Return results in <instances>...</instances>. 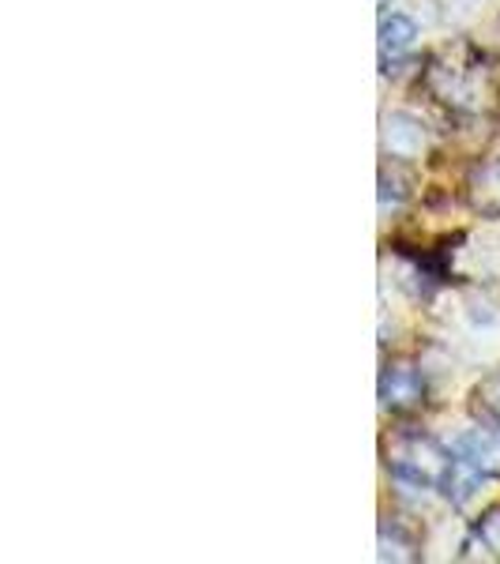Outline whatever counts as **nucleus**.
I'll use <instances>...</instances> for the list:
<instances>
[{
    "mask_svg": "<svg viewBox=\"0 0 500 564\" xmlns=\"http://www.w3.org/2000/svg\"><path fill=\"white\" fill-rule=\"evenodd\" d=\"M388 467H392V475L399 481L433 489V486H441L444 475H448L452 452L441 448L433 436L411 433V436H399V441L392 444V459H388Z\"/></svg>",
    "mask_w": 500,
    "mask_h": 564,
    "instance_id": "1",
    "label": "nucleus"
},
{
    "mask_svg": "<svg viewBox=\"0 0 500 564\" xmlns=\"http://www.w3.org/2000/svg\"><path fill=\"white\" fill-rule=\"evenodd\" d=\"M425 403V380L414 366H388L380 377V406L384 411H414Z\"/></svg>",
    "mask_w": 500,
    "mask_h": 564,
    "instance_id": "2",
    "label": "nucleus"
},
{
    "mask_svg": "<svg viewBox=\"0 0 500 564\" xmlns=\"http://www.w3.org/2000/svg\"><path fill=\"white\" fill-rule=\"evenodd\" d=\"M425 148V129L422 121L411 113H392L384 117V151L392 159H417Z\"/></svg>",
    "mask_w": 500,
    "mask_h": 564,
    "instance_id": "3",
    "label": "nucleus"
},
{
    "mask_svg": "<svg viewBox=\"0 0 500 564\" xmlns=\"http://www.w3.org/2000/svg\"><path fill=\"white\" fill-rule=\"evenodd\" d=\"M414 45H417V23L411 20V15L392 12V15L380 20V61H384V65L403 61Z\"/></svg>",
    "mask_w": 500,
    "mask_h": 564,
    "instance_id": "4",
    "label": "nucleus"
},
{
    "mask_svg": "<svg viewBox=\"0 0 500 564\" xmlns=\"http://www.w3.org/2000/svg\"><path fill=\"white\" fill-rule=\"evenodd\" d=\"M478 411L489 425L500 430V372H493V377H486L478 384Z\"/></svg>",
    "mask_w": 500,
    "mask_h": 564,
    "instance_id": "5",
    "label": "nucleus"
},
{
    "mask_svg": "<svg viewBox=\"0 0 500 564\" xmlns=\"http://www.w3.org/2000/svg\"><path fill=\"white\" fill-rule=\"evenodd\" d=\"M478 539L493 557H500V508H489V512L478 520Z\"/></svg>",
    "mask_w": 500,
    "mask_h": 564,
    "instance_id": "6",
    "label": "nucleus"
},
{
    "mask_svg": "<svg viewBox=\"0 0 500 564\" xmlns=\"http://www.w3.org/2000/svg\"><path fill=\"white\" fill-rule=\"evenodd\" d=\"M380 4H388V0H380Z\"/></svg>",
    "mask_w": 500,
    "mask_h": 564,
    "instance_id": "7",
    "label": "nucleus"
}]
</instances>
